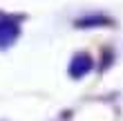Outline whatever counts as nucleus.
I'll return each instance as SVG.
<instances>
[{
    "label": "nucleus",
    "mask_w": 123,
    "mask_h": 121,
    "mask_svg": "<svg viewBox=\"0 0 123 121\" xmlns=\"http://www.w3.org/2000/svg\"><path fill=\"white\" fill-rule=\"evenodd\" d=\"M18 38V23L11 18H0V47L11 45Z\"/></svg>",
    "instance_id": "1"
}]
</instances>
